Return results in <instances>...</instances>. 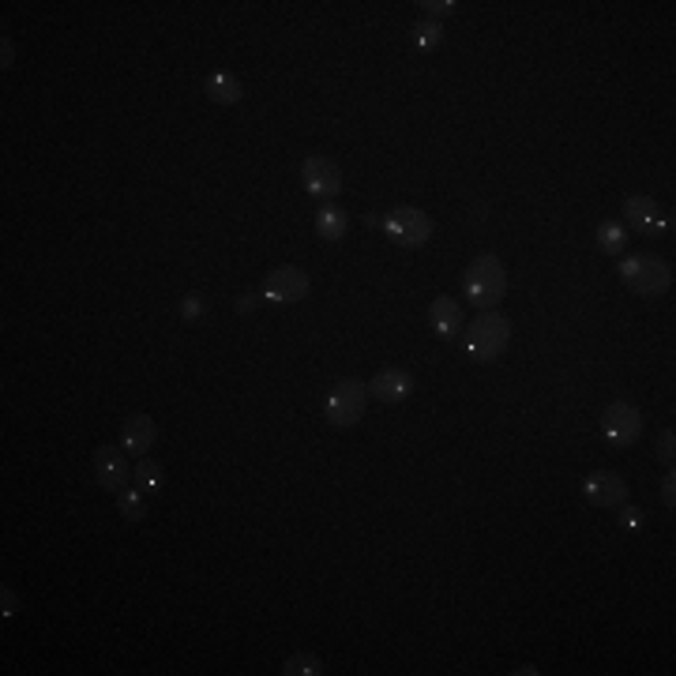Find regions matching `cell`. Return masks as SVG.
Segmentation results:
<instances>
[{
	"label": "cell",
	"instance_id": "obj_27",
	"mask_svg": "<svg viewBox=\"0 0 676 676\" xmlns=\"http://www.w3.org/2000/svg\"><path fill=\"white\" fill-rule=\"evenodd\" d=\"M252 309H256V297H252V293H249V297H237V312H241V316H249Z\"/></svg>",
	"mask_w": 676,
	"mask_h": 676
},
{
	"label": "cell",
	"instance_id": "obj_2",
	"mask_svg": "<svg viewBox=\"0 0 676 676\" xmlns=\"http://www.w3.org/2000/svg\"><path fill=\"white\" fill-rule=\"evenodd\" d=\"M466 353L474 357V361H497L504 350H507V343H511V320L504 316V312H497V309H481L477 316H474V323L466 327Z\"/></svg>",
	"mask_w": 676,
	"mask_h": 676
},
{
	"label": "cell",
	"instance_id": "obj_7",
	"mask_svg": "<svg viewBox=\"0 0 676 676\" xmlns=\"http://www.w3.org/2000/svg\"><path fill=\"white\" fill-rule=\"evenodd\" d=\"M601 436L612 447H631L642 436V414L631 403H612L601 414Z\"/></svg>",
	"mask_w": 676,
	"mask_h": 676
},
{
	"label": "cell",
	"instance_id": "obj_4",
	"mask_svg": "<svg viewBox=\"0 0 676 676\" xmlns=\"http://www.w3.org/2000/svg\"><path fill=\"white\" fill-rule=\"evenodd\" d=\"M364 406H368V384L364 380L346 376L327 391V421L334 428H353L364 417Z\"/></svg>",
	"mask_w": 676,
	"mask_h": 676
},
{
	"label": "cell",
	"instance_id": "obj_11",
	"mask_svg": "<svg viewBox=\"0 0 676 676\" xmlns=\"http://www.w3.org/2000/svg\"><path fill=\"white\" fill-rule=\"evenodd\" d=\"M301 184L309 189V196H338L343 192V173H338L327 159H304Z\"/></svg>",
	"mask_w": 676,
	"mask_h": 676
},
{
	"label": "cell",
	"instance_id": "obj_29",
	"mask_svg": "<svg viewBox=\"0 0 676 676\" xmlns=\"http://www.w3.org/2000/svg\"><path fill=\"white\" fill-rule=\"evenodd\" d=\"M0 60H5V68L12 65V42L8 38H5V49H0Z\"/></svg>",
	"mask_w": 676,
	"mask_h": 676
},
{
	"label": "cell",
	"instance_id": "obj_9",
	"mask_svg": "<svg viewBox=\"0 0 676 676\" xmlns=\"http://www.w3.org/2000/svg\"><path fill=\"white\" fill-rule=\"evenodd\" d=\"M582 497H587L594 507H624L628 500V481L620 474H612V470H594L587 474V481H582Z\"/></svg>",
	"mask_w": 676,
	"mask_h": 676
},
{
	"label": "cell",
	"instance_id": "obj_10",
	"mask_svg": "<svg viewBox=\"0 0 676 676\" xmlns=\"http://www.w3.org/2000/svg\"><path fill=\"white\" fill-rule=\"evenodd\" d=\"M95 477L102 488L109 493H120V488H128V451L125 447H113V444H102L95 451Z\"/></svg>",
	"mask_w": 676,
	"mask_h": 676
},
{
	"label": "cell",
	"instance_id": "obj_18",
	"mask_svg": "<svg viewBox=\"0 0 676 676\" xmlns=\"http://www.w3.org/2000/svg\"><path fill=\"white\" fill-rule=\"evenodd\" d=\"M162 466H155V463H147V458H143V463L132 470V485L136 488H143V493H159V488H162Z\"/></svg>",
	"mask_w": 676,
	"mask_h": 676
},
{
	"label": "cell",
	"instance_id": "obj_28",
	"mask_svg": "<svg viewBox=\"0 0 676 676\" xmlns=\"http://www.w3.org/2000/svg\"><path fill=\"white\" fill-rule=\"evenodd\" d=\"M0 598H5V617H12V612H15V598H12V590L5 587V594H0Z\"/></svg>",
	"mask_w": 676,
	"mask_h": 676
},
{
	"label": "cell",
	"instance_id": "obj_3",
	"mask_svg": "<svg viewBox=\"0 0 676 676\" xmlns=\"http://www.w3.org/2000/svg\"><path fill=\"white\" fill-rule=\"evenodd\" d=\"M620 279L639 297H661L672 290V267L661 256L642 252V256H628L620 263Z\"/></svg>",
	"mask_w": 676,
	"mask_h": 676
},
{
	"label": "cell",
	"instance_id": "obj_12",
	"mask_svg": "<svg viewBox=\"0 0 676 676\" xmlns=\"http://www.w3.org/2000/svg\"><path fill=\"white\" fill-rule=\"evenodd\" d=\"M414 391V380L410 373H403V368H380V373L373 376V384H368V394L376 398V403H403V398H410Z\"/></svg>",
	"mask_w": 676,
	"mask_h": 676
},
{
	"label": "cell",
	"instance_id": "obj_19",
	"mask_svg": "<svg viewBox=\"0 0 676 676\" xmlns=\"http://www.w3.org/2000/svg\"><path fill=\"white\" fill-rule=\"evenodd\" d=\"M624 230L617 226V222H601L598 226V249L601 252H609V256H617V252H624Z\"/></svg>",
	"mask_w": 676,
	"mask_h": 676
},
{
	"label": "cell",
	"instance_id": "obj_26",
	"mask_svg": "<svg viewBox=\"0 0 676 676\" xmlns=\"http://www.w3.org/2000/svg\"><path fill=\"white\" fill-rule=\"evenodd\" d=\"M642 518H647V515H642L639 507H628V511L620 515V522H624V527H628V530H639V527H642Z\"/></svg>",
	"mask_w": 676,
	"mask_h": 676
},
{
	"label": "cell",
	"instance_id": "obj_16",
	"mask_svg": "<svg viewBox=\"0 0 676 676\" xmlns=\"http://www.w3.org/2000/svg\"><path fill=\"white\" fill-rule=\"evenodd\" d=\"M346 230H350V214L343 210V207H323L320 214H316V237L320 241H343L346 237Z\"/></svg>",
	"mask_w": 676,
	"mask_h": 676
},
{
	"label": "cell",
	"instance_id": "obj_13",
	"mask_svg": "<svg viewBox=\"0 0 676 676\" xmlns=\"http://www.w3.org/2000/svg\"><path fill=\"white\" fill-rule=\"evenodd\" d=\"M120 447H125L128 455H136V458H143L150 447H155V417L132 414L125 421V428H120Z\"/></svg>",
	"mask_w": 676,
	"mask_h": 676
},
{
	"label": "cell",
	"instance_id": "obj_1",
	"mask_svg": "<svg viewBox=\"0 0 676 676\" xmlns=\"http://www.w3.org/2000/svg\"><path fill=\"white\" fill-rule=\"evenodd\" d=\"M463 286H466V297L474 309H497L507 293V274H504V263L493 256V252H481L470 260L466 274H463Z\"/></svg>",
	"mask_w": 676,
	"mask_h": 676
},
{
	"label": "cell",
	"instance_id": "obj_5",
	"mask_svg": "<svg viewBox=\"0 0 676 676\" xmlns=\"http://www.w3.org/2000/svg\"><path fill=\"white\" fill-rule=\"evenodd\" d=\"M384 230L391 241H398L403 249H421V244L433 237V219L421 207H394L384 214Z\"/></svg>",
	"mask_w": 676,
	"mask_h": 676
},
{
	"label": "cell",
	"instance_id": "obj_20",
	"mask_svg": "<svg viewBox=\"0 0 676 676\" xmlns=\"http://www.w3.org/2000/svg\"><path fill=\"white\" fill-rule=\"evenodd\" d=\"M282 672H286V676H320L323 665H320V658H312V654H293V658L282 661Z\"/></svg>",
	"mask_w": 676,
	"mask_h": 676
},
{
	"label": "cell",
	"instance_id": "obj_14",
	"mask_svg": "<svg viewBox=\"0 0 676 676\" xmlns=\"http://www.w3.org/2000/svg\"><path fill=\"white\" fill-rule=\"evenodd\" d=\"M428 320H433V331L440 334V338H458V331H463V309H458V301L455 297H447V293H440L433 304H428Z\"/></svg>",
	"mask_w": 676,
	"mask_h": 676
},
{
	"label": "cell",
	"instance_id": "obj_6",
	"mask_svg": "<svg viewBox=\"0 0 676 676\" xmlns=\"http://www.w3.org/2000/svg\"><path fill=\"white\" fill-rule=\"evenodd\" d=\"M309 290H312L309 274H304L301 267H293V263L274 267L263 279V297L274 301V304H297V301L309 297Z\"/></svg>",
	"mask_w": 676,
	"mask_h": 676
},
{
	"label": "cell",
	"instance_id": "obj_17",
	"mask_svg": "<svg viewBox=\"0 0 676 676\" xmlns=\"http://www.w3.org/2000/svg\"><path fill=\"white\" fill-rule=\"evenodd\" d=\"M117 511L120 515H125L128 522H139L143 515H147V504H143V488H120V493H117Z\"/></svg>",
	"mask_w": 676,
	"mask_h": 676
},
{
	"label": "cell",
	"instance_id": "obj_21",
	"mask_svg": "<svg viewBox=\"0 0 676 676\" xmlns=\"http://www.w3.org/2000/svg\"><path fill=\"white\" fill-rule=\"evenodd\" d=\"M414 42H417L421 49H436V46L444 42V26H440L436 19H421V23L414 26Z\"/></svg>",
	"mask_w": 676,
	"mask_h": 676
},
{
	"label": "cell",
	"instance_id": "obj_25",
	"mask_svg": "<svg viewBox=\"0 0 676 676\" xmlns=\"http://www.w3.org/2000/svg\"><path fill=\"white\" fill-rule=\"evenodd\" d=\"M428 15H451L458 5H455V0H425V5H421Z\"/></svg>",
	"mask_w": 676,
	"mask_h": 676
},
{
	"label": "cell",
	"instance_id": "obj_22",
	"mask_svg": "<svg viewBox=\"0 0 676 676\" xmlns=\"http://www.w3.org/2000/svg\"><path fill=\"white\" fill-rule=\"evenodd\" d=\"M672 455H676V436H672V428H661L658 433V463L665 470L672 466Z\"/></svg>",
	"mask_w": 676,
	"mask_h": 676
},
{
	"label": "cell",
	"instance_id": "obj_23",
	"mask_svg": "<svg viewBox=\"0 0 676 676\" xmlns=\"http://www.w3.org/2000/svg\"><path fill=\"white\" fill-rule=\"evenodd\" d=\"M180 316L184 320H200L203 316V297H196V293H189L180 301Z\"/></svg>",
	"mask_w": 676,
	"mask_h": 676
},
{
	"label": "cell",
	"instance_id": "obj_8",
	"mask_svg": "<svg viewBox=\"0 0 676 676\" xmlns=\"http://www.w3.org/2000/svg\"><path fill=\"white\" fill-rule=\"evenodd\" d=\"M624 219L642 237H665V233H672V219L650 196H628L624 200Z\"/></svg>",
	"mask_w": 676,
	"mask_h": 676
},
{
	"label": "cell",
	"instance_id": "obj_24",
	"mask_svg": "<svg viewBox=\"0 0 676 676\" xmlns=\"http://www.w3.org/2000/svg\"><path fill=\"white\" fill-rule=\"evenodd\" d=\"M661 504L672 511L676 507V477H672V466H669V474H665V481H661Z\"/></svg>",
	"mask_w": 676,
	"mask_h": 676
},
{
	"label": "cell",
	"instance_id": "obj_15",
	"mask_svg": "<svg viewBox=\"0 0 676 676\" xmlns=\"http://www.w3.org/2000/svg\"><path fill=\"white\" fill-rule=\"evenodd\" d=\"M207 98L219 106H237L244 98V83L230 72H214V76H207Z\"/></svg>",
	"mask_w": 676,
	"mask_h": 676
}]
</instances>
